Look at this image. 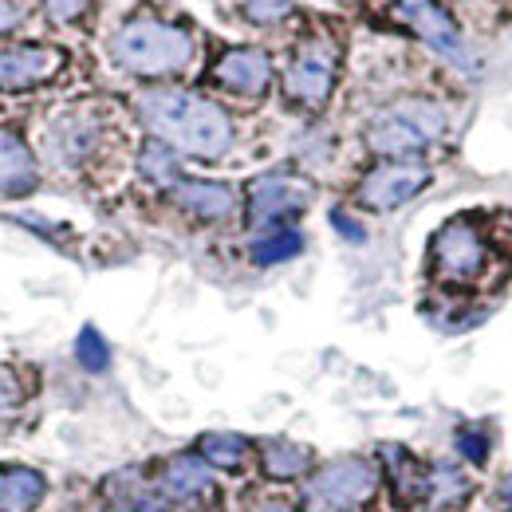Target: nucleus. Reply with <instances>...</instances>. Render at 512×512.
Wrapping results in <instances>:
<instances>
[{
    "instance_id": "1",
    "label": "nucleus",
    "mask_w": 512,
    "mask_h": 512,
    "mask_svg": "<svg viewBox=\"0 0 512 512\" xmlns=\"http://www.w3.org/2000/svg\"><path fill=\"white\" fill-rule=\"evenodd\" d=\"M138 111H142V123L170 150H182L193 158H221L233 146L229 115L193 91H178V87L146 91L138 99Z\"/></svg>"
},
{
    "instance_id": "2",
    "label": "nucleus",
    "mask_w": 512,
    "mask_h": 512,
    "mask_svg": "<svg viewBox=\"0 0 512 512\" xmlns=\"http://www.w3.org/2000/svg\"><path fill=\"white\" fill-rule=\"evenodd\" d=\"M111 56H115L119 67H127L130 75L154 79V75H174V71H182L190 64L193 40L174 24L138 16V20H130L115 32Z\"/></svg>"
},
{
    "instance_id": "3",
    "label": "nucleus",
    "mask_w": 512,
    "mask_h": 512,
    "mask_svg": "<svg viewBox=\"0 0 512 512\" xmlns=\"http://www.w3.org/2000/svg\"><path fill=\"white\" fill-rule=\"evenodd\" d=\"M446 130V115L438 103L430 99H406V103H394L390 111H383L371 127H367V146L375 154L386 158H406V154H418L426 150L430 142H438Z\"/></svg>"
},
{
    "instance_id": "4",
    "label": "nucleus",
    "mask_w": 512,
    "mask_h": 512,
    "mask_svg": "<svg viewBox=\"0 0 512 512\" xmlns=\"http://www.w3.org/2000/svg\"><path fill=\"white\" fill-rule=\"evenodd\" d=\"M379 489V473L367 457H339L316 469V477L308 481V505L320 512H351L367 505Z\"/></svg>"
},
{
    "instance_id": "5",
    "label": "nucleus",
    "mask_w": 512,
    "mask_h": 512,
    "mask_svg": "<svg viewBox=\"0 0 512 512\" xmlns=\"http://www.w3.org/2000/svg\"><path fill=\"white\" fill-rule=\"evenodd\" d=\"M430 260H434V272L446 284H469V280H477L485 272L489 249H485V237L477 233L473 221L453 217L438 229V237L430 245Z\"/></svg>"
},
{
    "instance_id": "6",
    "label": "nucleus",
    "mask_w": 512,
    "mask_h": 512,
    "mask_svg": "<svg viewBox=\"0 0 512 512\" xmlns=\"http://www.w3.org/2000/svg\"><path fill=\"white\" fill-rule=\"evenodd\" d=\"M316 197V186L300 174H260L249 186V221L260 225H280L296 213H304Z\"/></svg>"
},
{
    "instance_id": "7",
    "label": "nucleus",
    "mask_w": 512,
    "mask_h": 512,
    "mask_svg": "<svg viewBox=\"0 0 512 512\" xmlns=\"http://www.w3.org/2000/svg\"><path fill=\"white\" fill-rule=\"evenodd\" d=\"M335 64H339V56H335V48L327 40L304 44L296 52V60L288 64V71H284L288 99L300 103V107H323L331 87H335Z\"/></svg>"
},
{
    "instance_id": "8",
    "label": "nucleus",
    "mask_w": 512,
    "mask_h": 512,
    "mask_svg": "<svg viewBox=\"0 0 512 512\" xmlns=\"http://www.w3.org/2000/svg\"><path fill=\"white\" fill-rule=\"evenodd\" d=\"M430 166H422V162H386L379 170H371L367 178H363V186H359V201L367 205V209H375V213H390V209H398V205H406L410 197H418V193L430 186Z\"/></svg>"
},
{
    "instance_id": "9",
    "label": "nucleus",
    "mask_w": 512,
    "mask_h": 512,
    "mask_svg": "<svg viewBox=\"0 0 512 512\" xmlns=\"http://www.w3.org/2000/svg\"><path fill=\"white\" fill-rule=\"evenodd\" d=\"M64 67V52L52 44H24L0 52V91H28L36 83H48Z\"/></svg>"
},
{
    "instance_id": "10",
    "label": "nucleus",
    "mask_w": 512,
    "mask_h": 512,
    "mask_svg": "<svg viewBox=\"0 0 512 512\" xmlns=\"http://www.w3.org/2000/svg\"><path fill=\"white\" fill-rule=\"evenodd\" d=\"M213 79L225 87V91H233V95H264L268 91V83H272V64H268V56L260 52V48H233V52H225L217 64H213Z\"/></svg>"
},
{
    "instance_id": "11",
    "label": "nucleus",
    "mask_w": 512,
    "mask_h": 512,
    "mask_svg": "<svg viewBox=\"0 0 512 512\" xmlns=\"http://www.w3.org/2000/svg\"><path fill=\"white\" fill-rule=\"evenodd\" d=\"M402 16L414 24V32H418V36H422L438 56H446L449 64L473 67V56L465 52V40H461L457 24L449 20L438 4H418V8H410V12H402Z\"/></svg>"
},
{
    "instance_id": "12",
    "label": "nucleus",
    "mask_w": 512,
    "mask_h": 512,
    "mask_svg": "<svg viewBox=\"0 0 512 512\" xmlns=\"http://www.w3.org/2000/svg\"><path fill=\"white\" fill-rule=\"evenodd\" d=\"M383 465H386V481H390V493L398 505H418L430 497V469L402 446H383Z\"/></svg>"
},
{
    "instance_id": "13",
    "label": "nucleus",
    "mask_w": 512,
    "mask_h": 512,
    "mask_svg": "<svg viewBox=\"0 0 512 512\" xmlns=\"http://www.w3.org/2000/svg\"><path fill=\"white\" fill-rule=\"evenodd\" d=\"M170 197H174L182 209L205 217V221H221V217H229V213L237 209V193L229 190L225 182H174V186H170Z\"/></svg>"
},
{
    "instance_id": "14",
    "label": "nucleus",
    "mask_w": 512,
    "mask_h": 512,
    "mask_svg": "<svg viewBox=\"0 0 512 512\" xmlns=\"http://www.w3.org/2000/svg\"><path fill=\"white\" fill-rule=\"evenodd\" d=\"M36 186V158L16 130H0V193H28Z\"/></svg>"
},
{
    "instance_id": "15",
    "label": "nucleus",
    "mask_w": 512,
    "mask_h": 512,
    "mask_svg": "<svg viewBox=\"0 0 512 512\" xmlns=\"http://www.w3.org/2000/svg\"><path fill=\"white\" fill-rule=\"evenodd\" d=\"M162 489H166V497H174V501H197V497L217 493V489H213V477H209V465H205L201 457H174V461L162 469Z\"/></svg>"
},
{
    "instance_id": "16",
    "label": "nucleus",
    "mask_w": 512,
    "mask_h": 512,
    "mask_svg": "<svg viewBox=\"0 0 512 512\" xmlns=\"http://www.w3.org/2000/svg\"><path fill=\"white\" fill-rule=\"evenodd\" d=\"M48 493V481L36 469L8 465L0 469V509L4 512H32Z\"/></svg>"
},
{
    "instance_id": "17",
    "label": "nucleus",
    "mask_w": 512,
    "mask_h": 512,
    "mask_svg": "<svg viewBox=\"0 0 512 512\" xmlns=\"http://www.w3.org/2000/svg\"><path fill=\"white\" fill-rule=\"evenodd\" d=\"M308 465H312V453L304 446H296V442H264L260 449V469L272 477V481H296V477H304L308 473Z\"/></svg>"
},
{
    "instance_id": "18",
    "label": "nucleus",
    "mask_w": 512,
    "mask_h": 512,
    "mask_svg": "<svg viewBox=\"0 0 512 512\" xmlns=\"http://www.w3.org/2000/svg\"><path fill=\"white\" fill-rule=\"evenodd\" d=\"M197 453L213 469H241L245 457H249V442L241 434H205L197 442Z\"/></svg>"
},
{
    "instance_id": "19",
    "label": "nucleus",
    "mask_w": 512,
    "mask_h": 512,
    "mask_svg": "<svg viewBox=\"0 0 512 512\" xmlns=\"http://www.w3.org/2000/svg\"><path fill=\"white\" fill-rule=\"evenodd\" d=\"M426 501H434V505H465L469 501V477L457 469V465H434L430 469V497Z\"/></svg>"
},
{
    "instance_id": "20",
    "label": "nucleus",
    "mask_w": 512,
    "mask_h": 512,
    "mask_svg": "<svg viewBox=\"0 0 512 512\" xmlns=\"http://www.w3.org/2000/svg\"><path fill=\"white\" fill-rule=\"evenodd\" d=\"M300 249H304V237L296 229H276V233H264L260 241H253V260L256 264H280V260H292Z\"/></svg>"
},
{
    "instance_id": "21",
    "label": "nucleus",
    "mask_w": 512,
    "mask_h": 512,
    "mask_svg": "<svg viewBox=\"0 0 512 512\" xmlns=\"http://www.w3.org/2000/svg\"><path fill=\"white\" fill-rule=\"evenodd\" d=\"M142 174L146 178H154V182H178V158H174V150L166 146V142H150L146 150H142Z\"/></svg>"
},
{
    "instance_id": "22",
    "label": "nucleus",
    "mask_w": 512,
    "mask_h": 512,
    "mask_svg": "<svg viewBox=\"0 0 512 512\" xmlns=\"http://www.w3.org/2000/svg\"><path fill=\"white\" fill-rule=\"evenodd\" d=\"M75 359H79V367H87V371H107L111 347H107V339H103L95 327H83L79 339H75Z\"/></svg>"
},
{
    "instance_id": "23",
    "label": "nucleus",
    "mask_w": 512,
    "mask_h": 512,
    "mask_svg": "<svg viewBox=\"0 0 512 512\" xmlns=\"http://www.w3.org/2000/svg\"><path fill=\"white\" fill-rule=\"evenodd\" d=\"M489 449H493V438H489L485 430H477V426L457 430V453H461L469 465H485V461H489Z\"/></svg>"
},
{
    "instance_id": "24",
    "label": "nucleus",
    "mask_w": 512,
    "mask_h": 512,
    "mask_svg": "<svg viewBox=\"0 0 512 512\" xmlns=\"http://www.w3.org/2000/svg\"><path fill=\"white\" fill-rule=\"evenodd\" d=\"M292 0H245V16L256 20V24H272L280 16H288Z\"/></svg>"
},
{
    "instance_id": "25",
    "label": "nucleus",
    "mask_w": 512,
    "mask_h": 512,
    "mask_svg": "<svg viewBox=\"0 0 512 512\" xmlns=\"http://www.w3.org/2000/svg\"><path fill=\"white\" fill-rule=\"evenodd\" d=\"M20 398H24V390H20L16 371L12 367H0V410H12Z\"/></svg>"
},
{
    "instance_id": "26",
    "label": "nucleus",
    "mask_w": 512,
    "mask_h": 512,
    "mask_svg": "<svg viewBox=\"0 0 512 512\" xmlns=\"http://www.w3.org/2000/svg\"><path fill=\"white\" fill-rule=\"evenodd\" d=\"M331 225H335V229H339V233H343L351 245H359V241L367 237V233H363V225H359L351 213H343V209H335V213H331Z\"/></svg>"
},
{
    "instance_id": "27",
    "label": "nucleus",
    "mask_w": 512,
    "mask_h": 512,
    "mask_svg": "<svg viewBox=\"0 0 512 512\" xmlns=\"http://www.w3.org/2000/svg\"><path fill=\"white\" fill-rule=\"evenodd\" d=\"M87 4H91V0H48V12H52L56 20H75V16L87 12Z\"/></svg>"
},
{
    "instance_id": "28",
    "label": "nucleus",
    "mask_w": 512,
    "mask_h": 512,
    "mask_svg": "<svg viewBox=\"0 0 512 512\" xmlns=\"http://www.w3.org/2000/svg\"><path fill=\"white\" fill-rule=\"evenodd\" d=\"M24 20V8L16 4V0H0V32H8V28H16Z\"/></svg>"
},
{
    "instance_id": "29",
    "label": "nucleus",
    "mask_w": 512,
    "mask_h": 512,
    "mask_svg": "<svg viewBox=\"0 0 512 512\" xmlns=\"http://www.w3.org/2000/svg\"><path fill=\"white\" fill-rule=\"evenodd\" d=\"M134 512H170V505H166V497H142Z\"/></svg>"
},
{
    "instance_id": "30",
    "label": "nucleus",
    "mask_w": 512,
    "mask_h": 512,
    "mask_svg": "<svg viewBox=\"0 0 512 512\" xmlns=\"http://www.w3.org/2000/svg\"><path fill=\"white\" fill-rule=\"evenodd\" d=\"M497 501H501V509H512V473L497 485Z\"/></svg>"
},
{
    "instance_id": "31",
    "label": "nucleus",
    "mask_w": 512,
    "mask_h": 512,
    "mask_svg": "<svg viewBox=\"0 0 512 512\" xmlns=\"http://www.w3.org/2000/svg\"><path fill=\"white\" fill-rule=\"evenodd\" d=\"M256 512H296V509H292L288 501H264V505H260Z\"/></svg>"
},
{
    "instance_id": "32",
    "label": "nucleus",
    "mask_w": 512,
    "mask_h": 512,
    "mask_svg": "<svg viewBox=\"0 0 512 512\" xmlns=\"http://www.w3.org/2000/svg\"><path fill=\"white\" fill-rule=\"evenodd\" d=\"M418 4H430V0H402V12H410V8H418Z\"/></svg>"
},
{
    "instance_id": "33",
    "label": "nucleus",
    "mask_w": 512,
    "mask_h": 512,
    "mask_svg": "<svg viewBox=\"0 0 512 512\" xmlns=\"http://www.w3.org/2000/svg\"><path fill=\"white\" fill-rule=\"evenodd\" d=\"M103 512H130V509H127V505H107Z\"/></svg>"
}]
</instances>
